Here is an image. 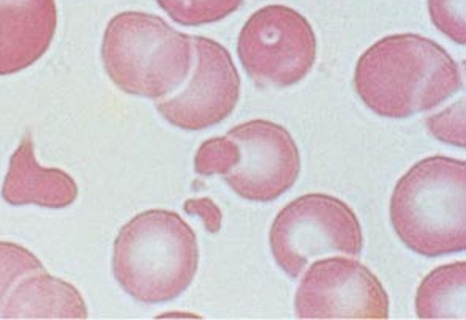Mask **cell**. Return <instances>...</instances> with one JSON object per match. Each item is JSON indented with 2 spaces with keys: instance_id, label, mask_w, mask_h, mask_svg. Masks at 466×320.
<instances>
[{
  "instance_id": "cell-10",
  "label": "cell",
  "mask_w": 466,
  "mask_h": 320,
  "mask_svg": "<svg viewBox=\"0 0 466 320\" xmlns=\"http://www.w3.org/2000/svg\"><path fill=\"white\" fill-rule=\"evenodd\" d=\"M57 29L56 0H0V76L36 64Z\"/></svg>"
},
{
  "instance_id": "cell-18",
  "label": "cell",
  "mask_w": 466,
  "mask_h": 320,
  "mask_svg": "<svg viewBox=\"0 0 466 320\" xmlns=\"http://www.w3.org/2000/svg\"><path fill=\"white\" fill-rule=\"evenodd\" d=\"M427 126L438 141L465 147V98L429 117Z\"/></svg>"
},
{
  "instance_id": "cell-4",
  "label": "cell",
  "mask_w": 466,
  "mask_h": 320,
  "mask_svg": "<svg viewBox=\"0 0 466 320\" xmlns=\"http://www.w3.org/2000/svg\"><path fill=\"white\" fill-rule=\"evenodd\" d=\"M193 55L192 36L150 13H119L103 35V65L114 85L149 100H162L179 89Z\"/></svg>"
},
{
  "instance_id": "cell-11",
  "label": "cell",
  "mask_w": 466,
  "mask_h": 320,
  "mask_svg": "<svg viewBox=\"0 0 466 320\" xmlns=\"http://www.w3.org/2000/svg\"><path fill=\"white\" fill-rule=\"evenodd\" d=\"M2 197L10 205L66 208L76 202L78 185L62 169L40 166L32 136L25 135L10 158Z\"/></svg>"
},
{
  "instance_id": "cell-13",
  "label": "cell",
  "mask_w": 466,
  "mask_h": 320,
  "mask_svg": "<svg viewBox=\"0 0 466 320\" xmlns=\"http://www.w3.org/2000/svg\"><path fill=\"white\" fill-rule=\"evenodd\" d=\"M466 264H448L431 270L416 292L419 319H466Z\"/></svg>"
},
{
  "instance_id": "cell-3",
  "label": "cell",
  "mask_w": 466,
  "mask_h": 320,
  "mask_svg": "<svg viewBox=\"0 0 466 320\" xmlns=\"http://www.w3.org/2000/svg\"><path fill=\"white\" fill-rule=\"evenodd\" d=\"M389 214L395 234L418 255L465 251V161L440 155L419 161L395 185Z\"/></svg>"
},
{
  "instance_id": "cell-17",
  "label": "cell",
  "mask_w": 466,
  "mask_h": 320,
  "mask_svg": "<svg viewBox=\"0 0 466 320\" xmlns=\"http://www.w3.org/2000/svg\"><path fill=\"white\" fill-rule=\"evenodd\" d=\"M433 25L452 42H466V0H429Z\"/></svg>"
},
{
  "instance_id": "cell-2",
  "label": "cell",
  "mask_w": 466,
  "mask_h": 320,
  "mask_svg": "<svg viewBox=\"0 0 466 320\" xmlns=\"http://www.w3.org/2000/svg\"><path fill=\"white\" fill-rule=\"evenodd\" d=\"M198 264L197 234L171 210L154 208L137 215L114 240V278L144 305L182 295L195 279Z\"/></svg>"
},
{
  "instance_id": "cell-1",
  "label": "cell",
  "mask_w": 466,
  "mask_h": 320,
  "mask_svg": "<svg viewBox=\"0 0 466 320\" xmlns=\"http://www.w3.org/2000/svg\"><path fill=\"white\" fill-rule=\"evenodd\" d=\"M354 87L373 113L407 119L435 109L459 92L461 73L437 42L399 34L384 36L360 55Z\"/></svg>"
},
{
  "instance_id": "cell-14",
  "label": "cell",
  "mask_w": 466,
  "mask_h": 320,
  "mask_svg": "<svg viewBox=\"0 0 466 320\" xmlns=\"http://www.w3.org/2000/svg\"><path fill=\"white\" fill-rule=\"evenodd\" d=\"M244 0H157L174 23L187 27L212 25L233 15Z\"/></svg>"
},
{
  "instance_id": "cell-7",
  "label": "cell",
  "mask_w": 466,
  "mask_h": 320,
  "mask_svg": "<svg viewBox=\"0 0 466 320\" xmlns=\"http://www.w3.org/2000/svg\"><path fill=\"white\" fill-rule=\"evenodd\" d=\"M294 308L299 319H388L389 296L360 262L328 257L305 273Z\"/></svg>"
},
{
  "instance_id": "cell-19",
  "label": "cell",
  "mask_w": 466,
  "mask_h": 320,
  "mask_svg": "<svg viewBox=\"0 0 466 320\" xmlns=\"http://www.w3.org/2000/svg\"><path fill=\"white\" fill-rule=\"evenodd\" d=\"M184 210H186L187 214L199 216L203 220L204 225H206V231L209 232V234L220 232L223 214H221L220 207L210 197L188 199L184 204Z\"/></svg>"
},
{
  "instance_id": "cell-9",
  "label": "cell",
  "mask_w": 466,
  "mask_h": 320,
  "mask_svg": "<svg viewBox=\"0 0 466 320\" xmlns=\"http://www.w3.org/2000/svg\"><path fill=\"white\" fill-rule=\"evenodd\" d=\"M195 70L179 94L157 101L163 119L180 130L199 131L221 124L238 106L240 76L231 54L206 36H192Z\"/></svg>"
},
{
  "instance_id": "cell-16",
  "label": "cell",
  "mask_w": 466,
  "mask_h": 320,
  "mask_svg": "<svg viewBox=\"0 0 466 320\" xmlns=\"http://www.w3.org/2000/svg\"><path fill=\"white\" fill-rule=\"evenodd\" d=\"M240 148L231 137H212L204 141L195 156V171L203 177L227 175L239 165Z\"/></svg>"
},
{
  "instance_id": "cell-8",
  "label": "cell",
  "mask_w": 466,
  "mask_h": 320,
  "mask_svg": "<svg viewBox=\"0 0 466 320\" xmlns=\"http://www.w3.org/2000/svg\"><path fill=\"white\" fill-rule=\"evenodd\" d=\"M228 137L239 145L240 161L223 178L242 199L275 201L299 178V148L285 126L269 120H250L238 125Z\"/></svg>"
},
{
  "instance_id": "cell-15",
  "label": "cell",
  "mask_w": 466,
  "mask_h": 320,
  "mask_svg": "<svg viewBox=\"0 0 466 320\" xmlns=\"http://www.w3.org/2000/svg\"><path fill=\"white\" fill-rule=\"evenodd\" d=\"M36 272H45V265L32 251L13 242H0V311L13 287Z\"/></svg>"
},
{
  "instance_id": "cell-6",
  "label": "cell",
  "mask_w": 466,
  "mask_h": 320,
  "mask_svg": "<svg viewBox=\"0 0 466 320\" xmlns=\"http://www.w3.org/2000/svg\"><path fill=\"white\" fill-rule=\"evenodd\" d=\"M317 49L310 23L287 5L259 8L238 40L240 64L259 87L285 89L300 83L315 65Z\"/></svg>"
},
{
  "instance_id": "cell-5",
  "label": "cell",
  "mask_w": 466,
  "mask_h": 320,
  "mask_svg": "<svg viewBox=\"0 0 466 320\" xmlns=\"http://www.w3.org/2000/svg\"><path fill=\"white\" fill-rule=\"evenodd\" d=\"M269 242L277 265L288 276L298 279L311 259L319 255H360L364 235L347 202L323 193H310L289 202L275 216Z\"/></svg>"
},
{
  "instance_id": "cell-12",
  "label": "cell",
  "mask_w": 466,
  "mask_h": 320,
  "mask_svg": "<svg viewBox=\"0 0 466 320\" xmlns=\"http://www.w3.org/2000/svg\"><path fill=\"white\" fill-rule=\"evenodd\" d=\"M2 319H87L89 311L75 285L45 272L21 279L6 296Z\"/></svg>"
}]
</instances>
